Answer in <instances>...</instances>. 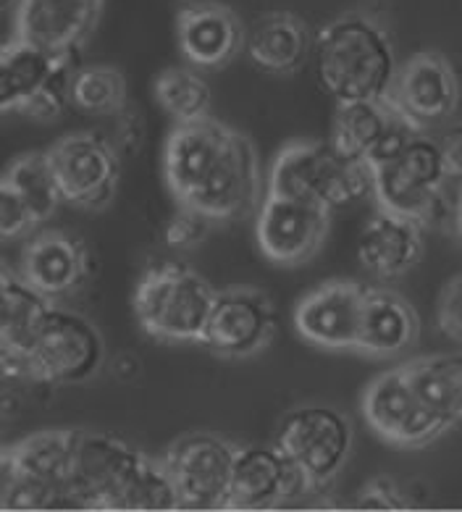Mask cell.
I'll list each match as a JSON object with an SVG mask.
<instances>
[{
	"mask_svg": "<svg viewBox=\"0 0 462 512\" xmlns=\"http://www.w3.org/2000/svg\"><path fill=\"white\" fill-rule=\"evenodd\" d=\"M163 176L176 203L213 224L247 218L260 203L258 150L213 116L176 124L163 148Z\"/></svg>",
	"mask_w": 462,
	"mask_h": 512,
	"instance_id": "obj_1",
	"label": "cell"
},
{
	"mask_svg": "<svg viewBox=\"0 0 462 512\" xmlns=\"http://www.w3.org/2000/svg\"><path fill=\"white\" fill-rule=\"evenodd\" d=\"M315 79L336 103L384 100L397 74L392 32L373 8L331 19L315 37Z\"/></svg>",
	"mask_w": 462,
	"mask_h": 512,
	"instance_id": "obj_2",
	"label": "cell"
},
{
	"mask_svg": "<svg viewBox=\"0 0 462 512\" xmlns=\"http://www.w3.org/2000/svg\"><path fill=\"white\" fill-rule=\"evenodd\" d=\"M69 507L171 510L174 489L161 457H147L121 439L79 434L69 481Z\"/></svg>",
	"mask_w": 462,
	"mask_h": 512,
	"instance_id": "obj_3",
	"label": "cell"
},
{
	"mask_svg": "<svg viewBox=\"0 0 462 512\" xmlns=\"http://www.w3.org/2000/svg\"><path fill=\"white\" fill-rule=\"evenodd\" d=\"M457 187L441 161L439 142L426 132H415L389 161L371 166V195L381 211L410 218L420 229L457 232Z\"/></svg>",
	"mask_w": 462,
	"mask_h": 512,
	"instance_id": "obj_4",
	"label": "cell"
},
{
	"mask_svg": "<svg viewBox=\"0 0 462 512\" xmlns=\"http://www.w3.org/2000/svg\"><path fill=\"white\" fill-rule=\"evenodd\" d=\"M268 192L336 211L371 195V166L339 153L329 140H294L273 158Z\"/></svg>",
	"mask_w": 462,
	"mask_h": 512,
	"instance_id": "obj_5",
	"label": "cell"
},
{
	"mask_svg": "<svg viewBox=\"0 0 462 512\" xmlns=\"http://www.w3.org/2000/svg\"><path fill=\"white\" fill-rule=\"evenodd\" d=\"M216 287L179 260L155 263L137 281L132 297L142 329L163 342H200Z\"/></svg>",
	"mask_w": 462,
	"mask_h": 512,
	"instance_id": "obj_6",
	"label": "cell"
},
{
	"mask_svg": "<svg viewBox=\"0 0 462 512\" xmlns=\"http://www.w3.org/2000/svg\"><path fill=\"white\" fill-rule=\"evenodd\" d=\"M103 360L105 342L95 323L74 310L53 305L24 360L21 379L48 386L79 384L95 376Z\"/></svg>",
	"mask_w": 462,
	"mask_h": 512,
	"instance_id": "obj_7",
	"label": "cell"
},
{
	"mask_svg": "<svg viewBox=\"0 0 462 512\" xmlns=\"http://www.w3.org/2000/svg\"><path fill=\"white\" fill-rule=\"evenodd\" d=\"M273 444L300 468L310 489H323L350 460L352 423L334 407H294L281 418Z\"/></svg>",
	"mask_w": 462,
	"mask_h": 512,
	"instance_id": "obj_8",
	"label": "cell"
},
{
	"mask_svg": "<svg viewBox=\"0 0 462 512\" xmlns=\"http://www.w3.org/2000/svg\"><path fill=\"white\" fill-rule=\"evenodd\" d=\"M237 444L218 434L179 436L161 457L174 489L176 507L184 510H224L229 507L231 465Z\"/></svg>",
	"mask_w": 462,
	"mask_h": 512,
	"instance_id": "obj_9",
	"label": "cell"
},
{
	"mask_svg": "<svg viewBox=\"0 0 462 512\" xmlns=\"http://www.w3.org/2000/svg\"><path fill=\"white\" fill-rule=\"evenodd\" d=\"M61 203L82 211H103L113 203L121 182V155L100 132H74L48 150Z\"/></svg>",
	"mask_w": 462,
	"mask_h": 512,
	"instance_id": "obj_10",
	"label": "cell"
},
{
	"mask_svg": "<svg viewBox=\"0 0 462 512\" xmlns=\"http://www.w3.org/2000/svg\"><path fill=\"white\" fill-rule=\"evenodd\" d=\"M386 100L415 132L447 127L460 108L455 66L439 50L413 53L407 61L397 64Z\"/></svg>",
	"mask_w": 462,
	"mask_h": 512,
	"instance_id": "obj_11",
	"label": "cell"
},
{
	"mask_svg": "<svg viewBox=\"0 0 462 512\" xmlns=\"http://www.w3.org/2000/svg\"><path fill=\"white\" fill-rule=\"evenodd\" d=\"M79 434L82 431L74 428H48L11 444L19 473L14 510L69 507V481Z\"/></svg>",
	"mask_w": 462,
	"mask_h": 512,
	"instance_id": "obj_12",
	"label": "cell"
},
{
	"mask_svg": "<svg viewBox=\"0 0 462 512\" xmlns=\"http://www.w3.org/2000/svg\"><path fill=\"white\" fill-rule=\"evenodd\" d=\"M276 329L279 321L271 297L263 289L237 284L216 289L200 344L221 358H255L273 342Z\"/></svg>",
	"mask_w": 462,
	"mask_h": 512,
	"instance_id": "obj_13",
	"label": "cell"
},
{
	"mask_svg": "<svg viewBox=\"0 0 462 512\" xmlns=\"http://www.w3.org/2000/svg\"><path fill=\"white\" fill-rule=\"evenodd\" d=\"M365 423L386 444L402 449H420L447 434V426L436 421L426 407L415 400L402 368H389L363 389Z\"/></svg>",
	"mask_w": 462,
	"mask_h": 512,
	"instance_id": "obj_14",
	"label": "cell"
},
{
	"mask_svg": "<svg viewBox=\"0 0 462 512\" xmlns=\"http://www.w3.org/2000/svg\"><path fill=\"white\" fill-rule=\"evenodd\" d=\"M331 211L321 205L268 192L258 208L255 237L260 253L276 266H302L321 253L329 237Z\"/></svg>",
	"mask_w": 462,
	"mask_h": 512,
	"instance_id": "obj_15",
	"label": "cell"
},
{
	"mask_svg": "<svg viewBox=\"0 0 462 512\" xmlns=\"http://www.w3.org/2000/svg\"><path fill=\"white\" fill-rule=\"evenodd\" d=\"M365 287L360 281L334 279L302 297L294 308L297 334L321 350L357 352Z\"/></svg>",
	"mask_w": 462,
	"mask_h": 512,
	"instance_id": "obj_16",
	"label": "cell"
},
{
	"mask_svg": "<svg viewBox=\"0 0 462 512\" xmlns=\"http://www.w3.org/2000/svg\"><path fill=\"white\" fill-rule=\"evenodd\" d=\"M105 0H19L14 37L50 56H77L98 29Z\"/></svg>",
	"mask_w": 462,
	"mask_h": 512,
	"instance_id": "obj_17",
	"label": "cell"
},
{
	"mask_svg": "<svg viewBox=\"0 0 462 512\" xmlns=\"http://www.w3.org/2000/svg\"><path fill=\"white\" fill-rule=\"evenodd\" d=\"M308 478L281 452L271 447H237L229 481V507L260 510L284 505L310 494Z\"/></svg>",
	"mask_w": 462,
	"mask_h": 512,
	"instance_id": "obj_18",
	"label": "cell"
},
{
	"mask_svg": "<svg viewBox=\"0 0 462 512\" xmlns=\"http://www.w3.org/2000/svg\"><path fill=\"white\" fill-rule=\"evenodd\" d=\"M415 129L407 124L389 100H352L336 103L331 145L339 153L376 166L402 150Z\"/></svg>",
	"mask_w": 462,
	"mask_h": 512,
	"instance_id": "obj_19",
	"label": "cell"
},
{
	"mask_svg": "<svg viewBox=\"0 0 462 512\" xmlns=\"http://www.w3.org/2000/svg\"><path fill=\"white\" fill-rule=\"evenodd\" d=\"M247 27L229 6L200 0L187 3L176 14V43L189 66L218 71L245 50Z\"/></svg>",
	"mask_w": 462,
	"mask_h": 512,
	"instance_id": "obj_20",
	"label": "cell"
},
{
	"mask_svg": "<svg viewBox=\"0 0 462 512\" xmlns=\"http://www.w3.org/2000/svg\"><path fill=\"white\" fill-rule=\"evenodd\" d=\"M92 258L82 239L61 229H45L21 253L19 276L48 300L74 295L90 279Z\"/></svg>",
	"mask_w": 462,
	"mask_h": 512,
	"instance_id": "obj_21",
	"label": "cell"
},
{
	"mask_svg": "<svg viewBox=\"0 0 462 512\" xmlns=\"http://www.w3.org/2000/svg\"><path fill=\"white\" fill-rule=\"evenodd\" d=\"M53 305L56 302L42 297L16 271L0 263V371L21 379L24 360Z\"/></svg>",
	"mask_w": 462,
	"mask_h": 512,
	"instance_id": "obj_22",
	"label": "cell"
},
{
	"mask_svg": "<svg viewBox=\"0 0 462 512\" xmlns=\"http://www.w3.org/2000/svg\"><path fill=\"white\" fill-rule=\"evenodd\" d=\"M423 229L410 218L378 208L357 239V258L378 279H399L423 260Z\"/></svg>",
	"mask_w": 462,
	"mask_h": 512,
	"instance_id": "obj_23",
	"label": "cell"
},
{
	"mask_svg": "<svg viewBox=\"0 0 462 512\" xmlns=\"http://www.w3.org/2000/svg\"><path fill=\"white\" fill-rule=\"evenodd\" d=\"M245 50L258 71L271 77H289L308 64L313 35L302 16L292 11H268L258 16V22L247 32Z\"/></svg>",
	"mask_w": 462,
	"mask_h": 512,
	"instance_id": "obj_24",
	"label": "cell"
},
{
	"mask_svg": "<svg viewBox=\"0 0 462 512\" xmlns=\"http://www.w3.org/2000/svg\"><path fill=\"white\" fill-rule=\"evenodd\" d=\"M418 334L420 318L405 297L394 289L365 287L357 352L373 358H394L413 347Z\"/></svg>",
	"mask_w": 462,
	"mask_h": 512,
	"instance_id": "obj_25",
	"label": "cell"
},
{
	"mask_svg": "<svg viewBox=\"0 0 462 512\" xmlns=\"http://www.w3.org/2000/svg\"><path fill=\"white\" fill-rule=\"evenodd\" d=\"M77 61V56H50L16 37L11 43L0 45V116H21L58 71Z\"/></svg>",
	"mask_w": 462,
	"mask_h": 512,
	"instance_id": "obj_26",
	"label": "cell"
},
{
	"mask_svg": "<svg viewBox=\"0 0 462 512\" xmlns=\"http://www.w3.org/2000/svg\"><path fill=\"white\" fill-rule=\"evenodd\" d=\"M415 400L447 431L462 418V360L460 355H423L399 365Z\"/></svg>",
	"mask_w": 462,
	"mask_h": 512,
	"instance_id": "obj_27",
	"label": "cell"
},
{
	"mask_svg": "<svg viewBox=\"0 0 462 512\" xmlns=\"http://www.w3.org/2000/svg\"><path fill=\"white\" fill-rule=\"evenodd\" d=\"M126 106H129V87L116 66L90 64L74 69L69 82V108L82 116L108 119Z\"/></svg>",
	"mask_w": 462,
	"mask_h": 512,
	"instance_id": "obj_28",
	"label": "cell"
},
{
	"mask_svg": "<svg viewBox=\"0 0 462 512\" xmlns=\"http://www.w3.org/2000/svg\"><path fill=\"white\" fill-rule=\"evenodd\" d=\"M158 106L176 121V124H195L210 119L213 111V92L195 69L189 66H168L158 71L153 82Z\"/></svg>",
	"mask_w": 462,
	"mask_h": 512,
	"instance_id": "obj_29",
	"label": "cell"
},
{
	"mask_svg": "<svg viewBox=\"0 0 462 512\" xmlns=\"http://www.w3.org/2000/svg\"><path fill=\"white\" fill-rule=\"evenodd\" d=\"M3 176L24 197V203L29 205V211L35 213L40 226L48 218H53V213L61 208L56 176H53V169H50L48 153L45 150H29V153L16 155L14 161L6 166Z\"/></svg>",
	"mask_w": 462,
	"mask_h": 512,
	"instance_id": "obj_30",
	"label": "cell"
},
{
	"mask_svg": "<svg viewBox=\"0 0 462 512\" xmlns=\"http://www.w3.org/2000/svg\"><path fill=\"white\" fill-rule=\"evenodd\" d=\"M37 229L40 224H37L35 213L29 211V205L16 192L14 184L0 174V242L24 239Z\"/></svg>",
	"mask_w": 462,
	"mask_h": 512,
	"instance_id": "obj_31",
	"label": "cell"
},
{
	"mask_svg": "<svg viewBox=\"0 0 462 512\" xmlns=\"http://www.w3.org/2000/svg\"><path fill=\"white\" fill-rule=\"evenodd\" d=\"M210 226H213V221H208L203 213L179 205V211L168 218L163 239H166V245L176 247V250H192L210 237Z\"/></svg>",
	"mask_w": 462,
	"mask_h": 512,
	"instance_id": "obj_32",
	"label": "cell"
},
{
	"mask_svg": "<svg viewBox=\"0 0 462 512\" xmlns=\"http://www.w3.org/2000/svg\"><path fill=\"white\" fill-rule=\"evenodd\" d=\"M462 276L455 274L441 287L439 302H436V326L444 337L452 342L462 339Z\"/></svg>",
	"mask_w": 462,
	"mask_h": 512,
	"instance_id": "obj_33",
	"label": "cell"
},
{
	"mask_svg": "<svg viewBox=\"0 0 462 512\" xmlns=\"http://www.w3.org/2000/svg\"><path fill=\"white\" fill-rule=\"evenodd\" d=\"M108 119L113 121V127H111V132L103 134V137L111 142V148L116 150L119 155L137 153V148L142 145V121H140V116H137L132 108L126 106V108H121L119 113L108 116Z\"/></svg>",
	"mask_w": 462,
	"mask_h": 512,
	"instance_id": "obj_34",
	"label": "cell"
},
{
	"mask_svg": "<svg viewBox=\"0 0 462 512\" xmlns=\"http://www.w3.org/2000/svg\"><path fill=\"white\" fill-rule=\"evenodd\" d=\"M357 507H365V510H399V507H407V502L405 494L399 491L392 478L381 476L368 481V486L360 491Z\"/></svg>",
	"mask_w": 462,
	"mask_h": 512,
	"instance_id": "obj_35",
	"label": "cell"
},
{
	"mask_svg": "<svg viewBox=\"0 0 462 512\" xmlns=\"http://www.w3.org/2000/svg\"><path fill=\"white\" fill-rule=\"evenodd\" d=\"M19 473H16L11 444H0V510H14Z\"/></svg>",
	"mask_w": 462,
	"mask_h": 512,
	"instance_id": "obj_36",
	"label": "cell"
},
{
	"mask_svg": "<svg viewBox=\"0 0 462 512\" xmlns=\"http://www.w3.org/2000/svg\"><path fill=\"white\" fill-rule=\"evenodd\" d=\"M439 150H441V161H444V169H447L449 176H462V137L460 129H449L447 134H441Z\"/></svg>",
	"mask_w": 462,
	"mask_h": 512,
	"instance_id": "obj_37",
	"label": "cell"
},
{
	"mask_svg": "<svg viewBox=\"0 0 462 512\" xmlns=\"http://www.w3.org/2000/svg\"><path fill=\"white\" fill-rule=\"evenodd\" d=\"M16 8H19V0H0V27H3V22H6V19H11V22H14Z\"/></svg>",
	"mask_w": 462,
	"mask_h": 512,
	"instance_id": "obj_38",
	"label": "cell"
},
{
	"mask_svg": "<svg viewBox=\"0 0 462 512\" xmlns=\"http://www.w3.org/2000/svg\"><path fill=\"white\" fill-rule=\"evenodd\" d=\"M8 415V400L0 394V418H6Z\"/></svg>",
	"mask_w": 462,
	"mask_h": 512,
	"instance_id": "obj_39",
	"label": "cell"
}]
</instances>
